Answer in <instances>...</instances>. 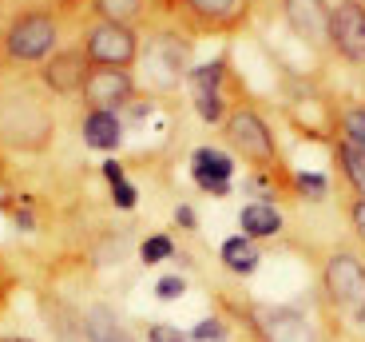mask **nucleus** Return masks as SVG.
Returning a JSON list of instances; mask_svg holds the SVG:
<instances>
[{
    "instance_id": "16",
    "label": "nucleus",
    "mask_w": 365,
    "mask_h": 342,
    "mask_svg": "<svg viewBox=\"0 0 365 342\" xmlns=\"http://www.w3.org/2000/svg\"><path fill=\"white\" fill-rule=\"evenodd\" d=\"M341 167H346V176H349V183L361 191V199H365V156L357 148H341Z\"/></svg>"
},
{
    "instance_id": "21",
    "label": "nucleus",
    "mask_w": 365,
    "mask_h": 342,
    "mask_svg": "<svg viewBox=\"0 0 365 342\" xmlns=\"http://www.w3.org/2000/svg\"><path fill=\"white\" fill-rule=\"evenodd\" d=\"M167 255H171V239L167 235H151L143 243V263H163Z\"/></svg>"
},
{
    "instance_id": "23",
    "label": "nucleus",
    "mask_w": 365,
    "mask_h": 342,
    "mask_svg": "<svg viewBox=\"0 0 365 342\" xmlns=\"http://www.w3.org/2000/svg\"><path fill=\"white\" fill-rule=\"evenodd\" d=\"M222 334H227V331H222V323H219V318H202V323L191 331V338H199V342H219Z\"/></svg>"
},
{
    "instance_id": "17",
    "label": "nucleus",
    "mask_w": 365,
    "mask_h": 342,
    "mask_svg": "<svg viewBox=\"0 0 365 342\" xmlns=\"http://www.w3.org/2000/svg\"><path fill=\"white\" fill-rule=\"evenodd\" d=\"M143 0H100V12L108 16V24H119V20H131L139 12Z\"/></svg>"
},
{
    "instance_id": "7",
    "label": "nucleus",
    "mask_w": 365,
    "mask_h": 342,
    "mask_svg": "<svg viewBox=\"0 0 365 342\" xmlns=\"http://www.w3.org/2000/svg\"><path fill=\"white\" fill-rule=\"evenodd\" d=\"M286 16L306 44H326L329 40V12L322 0H286Z\"/></svg>"
},
{
    "instance_id": "11",
    "label": "nucleus",
    "mask_w": 365,
    "mask_h": 342,
    "mask_svg": "<svg viewBox=\"0 0 365 342\" xmlns=\"http://www.w3.org/2000/svg\"><path fill=\"white\" fill-rule=\"evenodd\" d=\"M119 120L111 111H91L88 124H83V139H88V148H100V151H111L119 144Z\"/></svg>"
},
{
    "instance_id": "15",
    "label": "nucleus",
    "mask_w": 365,
    "mask_h": 342,
    "mask_svg": "<svg viewBox=\"0 0 365 342\" xmlns=\"http://www.w3.org/2000/svg\"><path fill=\"white\" fill-rule=\"evenodd\" d=\"M222 263H227L235 275H250L258 267V251L247 235H238V239H227L222 243Z\"/></svg>"
},
{
    "instance_id": "31",
    "label": "nucleus",
    "mask_w": 365,
    "mask_h": 342,
    "mask_svg": "<svg viewBox=\"0 0 365 342\" xmlns=\"http://www.w3.org/2000/svg\"><path fill=\"white\" fill-rule=\"evenodd\" d=\"M0 342H28V338H0Z\"/></svg>"
},
{
    "instance_id": "19",
    "label": "nucleus",
    "mask_w": 365,
    "mask_h": 342,
    "mask_svg": "<svg viewBox=\"0 0 365 342\" xmlns=\"http://www.w3.org/2000/svg\"><path fill=\"white\" fill-rule=\"evenodd\" d=\"M346 144L365 156V111H349L346 116Z\"/></svg>"
},
{
    "instance_id": "13",
    "label": "nucleus",
    "mask_w": 365,
    "mask_h": 342,
    "mask_svg": "<svg viewBox=\"0 0 365 342\" xmlns=\"http://www.w3.org/2000/svg\"><path fill=\"white\" fill-rule=\"evenodd\" d=\"M242 231H247V239L278 235V231H282V215L274 211L270 203H250L247 211H242Z\"/></svg>"
},
{
    "instance_id": "30",
    "label": "nucleus",
    "mask_w": 365,
    "mask_h": 342,
    "mask_svg": "<svg viewBox=\"0 0 365 342\" xmlns=\"http://www.w3.org/2000/svg\"><path fill=\"white\" fill-rule=\"evenodd\" d=\"M179 223H182V227H195V211H191V207H179Z\"/></svg>"
},
{
    "instance_id": "12",
    "label": "nucleus",
    "mask_w": 365,
    "mask_h": 342,
    "mask_svg": "<svg viewBox=\"0 0 365 342\" xmlns=\"http://www.w3.org/2000/svg\"><path fill=\"white\" fill-rule=\"evenodd\" d=\"M44 76H48V84H52L56 92H72V88H80V84H83V56H76V52L56 56Z\"/></svg>"
},
{
    "instance_id": "2",
    "label": "nucleus",
    "mask_w": 365,
    "mask_h": 342,
    "mask_svg": "<svg viewBox=\"0 0 365 342\" xmlns=\"http://www.w3.org/2000/svg\"><path fill=\"white\" fill-rule=\"evenodd\" d=\"M255 323L266 342H314V326L298 311H286V306H258Z\"/></svg>"
},
{
    "instance_id": "22",
    "label": "nucleus",
    "mask_w": 365,
    "mask_h": 342,
    "mask_svg": "<svg viewBox=\"0 0 365 342\" xmlns=\"http://www.w3.org/2000/svg\"><path fill=\"white\" fill-rule=\"evenodd\" d=\"M182 291H187V283H182L179 275H167V278H159V283H155V295L163 298V303H171V298H179Z\"/></svg>"
},
{
    "instance_id": "25",
    "label": "nucleus",
    "mask_w": 365,
    "mask_h": 342,
    "mask_svg": "<svg viewBox=\"0 0 365 342\" xmlns=\"http://www.w3.org/2000/svg\"><path fill=\"white\" fill-rule=\"evenodd\" d=\"M191 4H195L199 12H207V16H219V12H227L235 0H191Z\"/></svg>"
},
{
    "instance_id": "20",
    "label": "nucleus",
    "mask_w": 365,
    "mask_h": 342,
    "mask_svg": "<svg viewBox=\"0 0 365 342\" xmlns=\"http://www.w3.org/2000/svg\"><path fill=\"white\" fill-rule=\"evenodd\" d=\"M195 108H199V116L202 120H219L222 116V100H219V92H195Z\"/></svg>"
},
{
    "instance_id": "8",
    "label": "nucleus",
    "mask_w": 365,
    "mask_h": 342,
    "mask_svg": "<svg viewBox=\"0 0 365 342\" xmlns=\"http://www.w3.org/2000/svg\"><path fill=\"white\" fill-rule=\"evenodd\" d=\"M191 167H195V179H199L202 191L227 195L230 176H235L230 156H222V151H215V148H199V151H195V159H191Z\"/></svg>"
},
{
    "instance_id": "14",
    "label": "nucleus",
    "mask_w": 365,
    "mask_h": 342,
    "mask_svg": "<svg viewBox=\"0 0 365 342\" xmlns=\"http://www.w3.org/2000/svg\"><path fill=\"white\" fill-rule=\"evenodd\" d=\"M88 338L91 342H135L123 326H119V318L111 315L108 306H91L88 311Z\"/></svg>"
},
{
    "instance_id": "9",
    "label": "nucleus",
    "mask_w": 365,
    "mask_h": 342,
    "mask_svg": "<svg viewBox=\"0 0 365 342\" xmlns=\"http://www.w3.org/2000/svg\"><path fill=\"white\" fill-rule=\"evenodd\" d=\"M83 92H88V104H96V111H108L115 104H123L131 96V80L123 72H91L83 80Z\"/></svg>"
},
{
    "instance_id": "3",
    "label": "nucleus",
    "mask_w": 365,
    "mask_h": 342,
    "mask_svg": "<svg viewBox=\"0 0 365 342\" xmlns=\"http://www.w3.org/2000/svg\"><path fill=\"white\" fill-rule=\"evenodd\" d=\"M52 44H56V28H52V20H44V16H24V20H16L12 32H9V52L16 56V60H40Z\"/></svg>"
},
{
    "instance_id": "18",
    "label": "nucleus",
    "mask_w": 365,
    "mask_h": 342,
    "mask_svg": "<svg viewBox=\"0 0 365 342\" xmlns=\"http://www.w3.org/2000/svg\"><path fill=\"white\" fill-rule=\"evenodd\" d=\"M219 76H222L219 60H215V64H207V68H195V72H191L195 92H219Z\"/></svg>"
},
{
    "instance_id": "10",
    "label": "nucleus",
    "mask_w": 365,
    "mask_h": 342,
    "mask_svg": "<svg viewBox=\"0 0 365 342\" xmlns=\"http://www.w3.org/2000/svg\"><path fill=\"white\" fill-rule=\"evenodd\" d=\"M147 64H151V76H155L159 84H175L182 72V48L171 44V40H159V44L151 48V56H147Z\"/></svg>"
},
{
    "instance_id": "1",
    "label": "nucleus",
    "mask_w": 365,
    "mask_h": 342,
    "mask_svg": "<svg viewBox=\"0 0 365 342\" xmlns=\"http://www.w3.org/2000/svg\"><path fill=\"white\" fill-rule=\"evenodd\" d=\"M326 283H329V291H334V298H338L341 306H349V311L365 315V271H361V263H357V259H349V255L329 259Z\"/></svg>"
},
{
    "instance_id": "6",
    "label": "nucleus",
    "mask_w": 365,
    "mask_h": 342,
    "mask_svg": "<svg viewBox=\"0 0 365 342\" xmlns=\"http://www.w3.org/2000/svg\"><path fill=\"white\" fill-rule=\"evenodd\" d=\"M88 52H91V60L119 68V64H128L131 56H135V36H131L123 24H100V28H91Z\"/></svg>"
},
{
    "instance_id": "26",
    "label": "nucleus",
    "mask_w": 365,
    "mask_h": 342,
    "mask_svg": "<svg viewBox=\"0 0 365 342\" xmlns=\"http://www.w3.org/2000/svg\"><path fill=\"white\" fill-rule=\"evenodd\" d=\"M298 187L306 195H314V199H318V195L326 191V179H322V176H298Z\"/></svg>"
},
{
    "instance_id": "24",
    "label": "nucleus",
    "mask_w": 365,
    "mask_h": 342,
    "mask_svg": "<svg viewBox=\"0 0 365 342\" xmlns=\"http://www.w3.org/2000/svg\"><path fill=\"white\" fill-rule=\"evenodd\" d=\"M151 342H187V334H179L175 326L159 323V326H151Z\"/></svg>"
},
{
    "instance_id": "29",
    "label": "nucleus",
    "mask_w": 365,
    "mask_h": 342,
    "mask_svg": "<svg viewBox=\"0 0 365 342\" xmlns=\"http://www.w3.org/2000/svg\"><path fill=\"white\" fill-rule=\"evenodd\" d=\"M354 223H357V231H361V239H365V203L354 207Z\"/></svg>"
},
{
    "instance_id": "5",
    "label": "nucleus",
    "mask_w": 365,
    "mask_h": 342,
    "mask_svg": "<svg viewBox=\"0 0 365 342\" xmlns=\"http://www.w3.org/2000/svg\"><path fill=\"white\" fill-rule=\"evenodd\" d=\"M329 36H334V44L349 60H365V9L361 4L349 0V4L334 9V16H329Z\"/></svg>"
},
{
    "instance_id": "4",
    "label": "nucleus",
    "mask_w": 365,
    "mask_h": 342,
    "mask_svg": "<svg viewBox=\"0 0 365 342\" xmlns=\"http://www.w3.org/2000/svg\"><path fill=\"white\" fill-rule=\"evenodd\" d=\"M227 131H230V144H235L247 159H255V164H266V159L274 156L270 131H266V124L258 120L255 111H238V116H230Z\"/></svg>"
},
{
    "instance_id": "28",
    "label": "nucleus",
    "mask_w": 365,
    "mask_h": 342,
    "mask_svg": "<svg viewBox=\"0 0 365 342\" xmlns=\"http://www.w3.org/2000/svg\"><path fill=\"white\" fill-rule=\"evenodd\" d=\"M103 176L111 179V187H115V183H123V171H119V164H103Z\"/></svg>"
},
{
    "instance_id": "27",
    "label": "nucleus",
    "mask_w": 365,
    "mask_h": 342,
    "mask_svg": "<svg viewBox=\"0 0 365 342\" xmlns=\"http://www.w3.org/2000/svg\"><path fill=\"white\" fill-rule=\"evenodd\" d=\"M115 207H135V187L131 183H115Z\"/></svg>"
}]
</instances>
